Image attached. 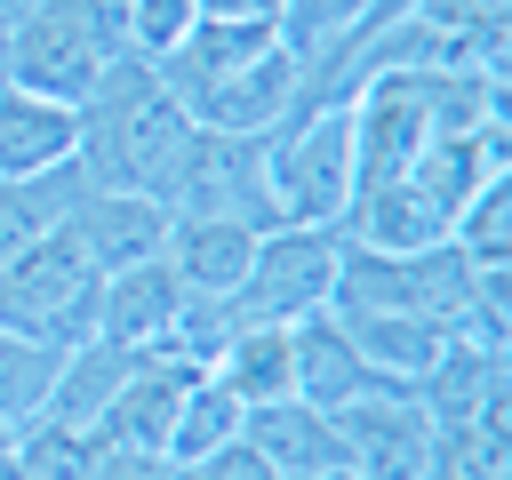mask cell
Instances as JSON below:
<instances>
[{"instance_id": "cell-18", "label": "cell", "mask_w": 512, "mask_h": 480, "mask_svg": "<svg viewBox=\"0 0 512 480\" xmlns=\"http://www.w3.org/2000/svg\"><path fill=\"white\" fill-rule=\"evenodd\" d=\"M176 280L192 296H232L248 256H256V224H232V216H168V248Z\"/></svg>"}, {"instance_id": "cell-32", "label": "cell", "mask_w": 512, "mask_h": 480, "mask_svg": "<svg viewBox=\"0 0 512 480\" xmlns=\"http://www.w3.org/2000/svg\"><path fill=\"white\" fill-rule=\"evenodd\" d=\"M32 8H40V0H0V32H8V24H24Z\"/></svg>"}, {"instance_id": "cell-27", "label": "cell", "mask_w": 512, "mask_h": 480, "mask_svg": "<svg viewBox=\"0 0 512 480\" xmlns=\"http://www.w3.org/2000/svg\"><path fill=\"white\" fill-rule=\"evenodd\" d=\"M448 240H456V256H464V264H512V184H504V176H488V184L456 208Z\"/></svg>"}, {"instance_id": "cell-12", "label": "cell", "mask_w": 512, "mask_h": 480, "mask_svg": "<svg viewBox=\"0 0 512 480\" xmlns=\"http://www.w3.org/2000/svg\"><path fill=\"white\" fill-rule=\"evenodd\" d=\"M184 304H192V288L176 280V264H168V256H144V264H128V272L104 280L96 336H112V344H128V352H160Z\"/></svg>"}, {"instance_id": "cell-21", "label": "cell", "mask_w": 512, "mask_h": 480, "mask_svg": "<svg viewBox=\"0 0 512 480\" xmlns=\"http://www.w3.org/2000/svg\"><path fill=\"white\" fill-rule=\"evenodd\" d=\"M344 336H352V352L368 360V368H384V376H400L408 392H416V376L440 360V344L456 336L448 320H424V312H328Z\"/></svg>"}, {"instance_id": "cell-35", "label": "cell", "mask_w": 512, "mask_h": 480, "mask_svg": "<svg viewBox=\"0 0 512 480\" xmlns=\"http://www.w3.org/2000/svg\"><path fill=\"white\" fill-rule=\"evenodd\" d=\"M168 480H184V472H168Z\"/></svg>"}, {"instance_id": "cell-23", "label": "cell", "mask_w": 512, "mask_h": 480, "mask_svg": "<svg viewBox=\"0 0 512 480\" xmlns=\"http://www.w3.org/2000/svg\"><path fill=\"white\" fill-rule=\"evenodd\" d=\"M424 480H512V400H496L464 424H432Z\"/></svg>"}, {"instance_id": "cell-11", "label": "cell", "mask_w": 512, "mask_h": 480, "mask_svg": "<svg viewBox=\"0 0 512 480\" xmlns=\"http://www.w3.org/2000/svg\"><path fill=\"white\" fill-rule=\"evenodd\" d=\"M64 232L80 240V256L112 280V272H128V264H144V256H160L168 248V208L152 200V192H80V208L64 216Z\"/></svg>"}, {"instance_id": "cell-9", "label": "cell", "mask_w": 512, "mask_h": 480, "mask_svg": "<svg viewBox=\"0 0 512 480\" xmlns=\"http://www.w3.org/2000/svg\"><path fill=\"white\" fill-rule=\"evenodd\" d=\"M496 400H512V344L472 336V328H456V336L440 344V360L416 376V408H424L432 424H464V416H480V408H496Z\"/></svg>"}, {"instance_id": "cell-5", "label": "cell", "mask_w": 512, "mask_h": 480, "mask_svg": "<svg viewBox=\"0 0 512 480\" xmlns=\"http://www.w3.org/2000/svg\"><path fill=\"white\" fill-rule=\"evenodd\" d=\"M336 256H344L336 224H272V232H256V256H248L240 288L224 296L232 328H256V320H280V328H288V320L328 312V296H336Z\"/></svg>"}, {"instance_id": "cell-33", "label": "cell", "mask_w": 512, "mask_h": 480, "mask_svg": "<svg viewBox=\"0 0 512 480\" xmlns=\"http://www.w3.org/2000/svg\"><path fill=\"white\" fill-rule=\"evenodd\" d=\"M304 480H368L360 464H328V472H304Z\"/></svg>"}, {"instance_id": "cell-1", "label": "cell", "mask_w": 512, "mask_h": 480, "mask_svg": "<svg viewBox=\"0 0 512 480\" xmlns=\"http://www.w3.org/2000/svg\"><path fill=\"white\" fill-rule=\"evenodd\" d=\"M184 136H192V120L168 96V80L144 56H112L104 80L88 88V104H80V152L72 160L88 168L96 192H152L160 200Z\"/></svg>"}, {"instance_id": "cell-20", "label": "cell", "mask_w": 512, "mask_h": 480, "mask_svg": "<svg viewBox=\"0 0 512 480\" xmlns=\"http://www.w3.org/2000/svg\"><path fill=\"white\" fill-rule=\"evenodd\" d=\"M240 408H272V400H296V320L280 328V320H256V328H240L224 352H216V368H208Z\"/></svg>"}, {"instance_id": "cell-24", "label": "cell", "mask_w": 512, "mask_h": 480, "mask_svg": "<svg viewBox=\"0 0 512 480\" xmlns=\"http://www.w3.org/2000/svg\"><path fill=\"white\" fill-rule=\"evenodd\" d=\"M240 400L216 384V376H200L192 392H184V408H176V424H168V448H160V464L168 472H192V464H208L216 448H232L240 440Z\"/></svg>"}, {"instance_id": "cell-17", "label": "cell", "mask_w": 512, "mask_h": 480, "mask_svg": "<svg viewBox=\"0 0 512 480\" xmlns=\"http://www.w3.org/2000/svg\"><path fill=\"white\" fill-rule=\"evenodd\" d=\"M136 360H144V352L112 344V336L72 344V352L56 360V384H48L40 416H48V424H72V432H96V424H104V408H112V392L136 376Z\"/></svg>"}, {"instance_id": "cell-14", "label": "cell", "mask_w": 512, "mask_h": 480, "mask_svg": "<svg viewBox=\"0 0 512 480\" xmlns=\"http://www.w3.org/2000/svg\"><path fill=\"white\" fill-rule=\"evenodd\" d=\"M368 392H408V384L384 376V368H368L328 312L296 320V400H312V408L336 416V408H352V400H368Z\"/></svg>"}, {"instance_id": "cell-13", "label": "cell", "mask_w": 512, "mask_h": 480, "mask_svg": "<svg viewBox=\"0 0 512 480\" xmlns=\"http://www.w3.org/2000/svg\"><path fill=\"white\" fill-rule=\"evenodd\" d=\"M280 48V24H240V16H200L152 72L168 80V96L176 104H192L200 88H216V80H232V72H248L256 56H272Z\"/></svg>"}, {"instance_id": "cell-15", "label": "cell", "mask_w": 512, "mask_h": 480, "mask_svg": "<svg viewBox=\"0 0 512 480\" xmlns=\"http://www.w3.org/2000/svg\"><path fill=\"white\" fill-rule=\"evenodd\" d=\"M240 440L280 472V480H304V472H328V464H352L344 456V432L328 408L312 400H272V408H248L240 416Z\"/></svg>"}, {"instance_id": "cell-29", "label": "cell", "mask_w": 512, "mask_h": 480, "mask_svg": "<svg viewBox=\"0 0 512 480\" xmlns=\"http://www.w3.org/2000/svg\"><path fill=\"white\" fill-rule=\"evenodd\" d=\"M192 24H200V0H128V56L160 64Z\"/></svg>"}, {"instance_id": "cell-34", "label": "cell", "mask_w": 512, "mask_h": 480, "mask_svg": "<svg viewBox=\"0 0 512 480\" xmlns=\"http://www.w3.org/2000/svg\"><path fill=\"white\" fill-rule=\"evenodd\" d=\"M16 432H24V424H8V416H0V464L16 456Z\"/></svg>"}, {"instance_id": "cell-16", "label": "cell", "mask_w": 512, "mask_h": 480, "mask_svg": "<svg viewBox=\"0 0 512 480\" xmlns=\"http://www.w3.org/2000/svg\"><path fill=\"white\" fill-rule=\"evenodd\" d=\"M288 104H296V64H288V48H272V56H256L248 72L200 88V96L184 104V120H192V128H224V136H264Z\"/></svg>"}, {"instance_id": "cell-31", "label": "cell", "mask_w": 512, "mask_h": 480, "mask_svg": "<svg viewBox=\"0 0 512 480\" xmlns=\"http://www.w3.org/2000/svg\"><path fill=\"white\" fill-rule=\"evenodd\" d=\"M200 16H240V24H272L280 0H200Z\"/></svg>"}, {"instance_id": "cell-10", "label": "cell", "mask_w": 512, "mask_h": 480, "mask_svg": "<svg viewBox=\"0 0 512 480\" xmlns=\"http://www.w3.org/2000/svg\"><path fill=\"white\" fill-rule=\"evenodd\" d=\"M200 376H208V368H192L184 352H144V360H136V376L112 392V408H104L96 440H104V448L160 456V448H168V424H176V408H184V392H192Z\"/></svg>"}, {"instance_id": "cell-26", "label": "cell", "mask_w": 512, "mask_h": 480, "mask_svg": "<svg viewBox=\"0 0 512 480\" xmlns=\"http://www.w3.org/2000/svg\"><path fill=\"white\" fill-rule=\"evenodd\" d=\"M96 456H104L96 432H72V424H48V416H32L16 432V472L24 480H88Z\"/></svg>"}, {"instance_id": "cell-30", "label": "cell", "mask_w": 512, "mask_h": 480, "mask_svg": "<svg viewBox=\"0 0 512 480\" xmlns=\"http://www.w3.org/2000/svg\"><path fill=\"white\" fill-rule=\"evenodd\" d=\"M40 8H48V16H64V24L104 56V64H112V56H128V0H40Z\"/></svg>"}, {"instance_id": "cell-6", "label": "cell", "mask_w": 512, "mask_h": 480, "mask_svg": "<svg viewBox=\"0 0 512 480\" xmlns=\"http://www.w3.org/2000/svg\"><path fill=\"white\" fill-rule=\"evenodd\" d=\"M264 136L192 128L184 152H176V168H168V184H160V208L168 216H232V224L272 232L280 208H272V176H264Z\"/></svg>"}, {"instance_id": "cell-28", "label": "cell", "mask_w": 512, "mask_h": 480, "mask_svg": "<svg viewBox=\"0 0 512 480\" xmlns=\"http://www.w3.org/2000/svg\"><path fill=\"white\" fill-rule=\"evenodd\" d=\"M56 360H64V352L24 344V336L0 328V416H8V424H32V416H40V400H48V384H56Z\"/></svg>"}, {"instance_id": "cell-25", "label": "cell", "mask_w": 512, "mask_h": 480, "mask_svg": "<svg viewBox=\"0 0 512 480\" xmlns=\"http://www.w3.org/2000/svg\"><path fill=\"white\" fill-rule=\"evenodd\" d=\"M360 16H368V0H280V48H288V64L296 72H312L336 40H352L360 32Z\"/></svg>"}, {"instance_id": "cell-22", "label": "cell", "mask_w": 512, "mask_h": 480, "mask_svg": "<svg viewBox=\"0 0 512 480\" xmlns=\"http://www.w3.org/2000/svg\"><path fill=\"white\" fill-rule=\"evenodd\" d=\"M80 192H88V168H80V160H56V168H40V176L0 184V264L24 256L40 232H56V224L80 208Z\"/></svg>"}, {"instance_id": "cell-19", "label": "cell", "mask_w": 512, "mask_h": 480, "mask_svg": "<svg viewBox=\"0 0 512 480\" xmlns=\"http://www.w3.org/2000/svg\"><path fill=\"white\" fill-rule=\"evenodd\" d=\"M72 152H80V112L48 104V96H24V88L0 80V184L40 176V168H56Z\"/></svg>"}, {"instance_id": "cell-4", "label": "cell", "mask_w": 512, "mask_h": 480, "mask_svg": "<svg viewBox=\"0 0 512 480\" xmlns=\"http://www.w3.org/2000/svg\"><path fill=\"white\" fill-rule=\"evenodd\" d=\"M464 288H472V264L456 256V240H432V248H344L328 312H424V320L464 328Z\"/></svg>"}, {"instance_id": "cell-2", "label": "cell", "mask_w": 512, "mask_h": 480, "mask_svg": "<svg viewBox=\"0 0 512 480\" xmlns=\"http://www.w3.org/2000/svg\"><path fill=\"white\" fill-rule=\"evenodd\" d=\"M96 304H104V272L80 256V240L64 224L0 264V328L24 336V344H48V352L88 344L96 336Z\"/></svg>"}, {"instance_id": "cell-3", "label": "cell", "mask_w": 512, "mask_h": 480, "mask_svg": "<svg viewBox=\"0 0 512 480\" xmlns=\"http://www.w3.org/2000/svg\"><path fill=\"white\" fill-rule=\"evenodd\" d=\"M264 176L280 224H336L352 200V104L280 112L264 136Z\"/></svg>"}, {"instance_id": "cell-8", "label": "cell", "mask_w": 512, "mask_h": 480, "mask_svg": "<svg viewBox=\"0 0 512 480\" xmlns=\"http://www.w3.org/2000/svg\"><path fill=\"white\" fill-rule=\"evenodd\" d=\"M336 432H344V456L368 480H424L432 416L416 408V392H368V400L336 408Z\"/></svg>"}, {"instance_id": "cell-7", "label": "cell", "mask_w": 512, "mask_h": 480, "mask_svg": "<svg viewBox=\"0 0 512 480\" xmlns=\"http://www.w3.org/2000/svg\"><path fill=\"white\" fill-rule=\"evenodd\" d=\"M0 80L8 88H24V96H48V104H88V88L104 80V56L64 24V16H48V8H32L24 24H8L0 32Z\"/></svg>"}]
</instances>
